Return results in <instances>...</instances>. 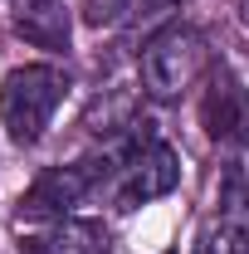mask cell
Returning <instances> with one entry per match:
<instances>
[{
  "mask_svg": "<svg viewBox=\"0 0 249 254\" xmlns=\"http://www.w3.org/2000/svg\"><path fill=\"white\" fill-rule=\"evenodd\" d=\"M181 186V157L166 147V142H132L123 157H118V171H113V210H142L161 195Z\"/></svg>",
  "mask_w": 249,
  "mask_h": 254,
  "instance_id": "3",
  "label": "cell"
},
{
  "mask_svg": "<svg viewBox=\"0 0 249 254\" xmlns=\"http://www.w3.org/2000/svg\"><path fill=\"white\" fill-rule=\"evenodd\" d=\"M195 254H249V176L230 171L220 186L215 215L205 220Z\"/></svg>",
  "mask_w": 249,
  "mask_h": 254,
  "instance_id": "5",
  "label": "cell"
},
{
  "mask_svg": "<svg viewBox=\"0 0 249 254\" xmlns=\"http://www.w3.org/2000/svg\"><path fill=\"white\" fill-rule=\"evenodd\" d=\"M68 73L54 64H20L0 83V127L15 147H34L44 127L54 123L59 103L68 98Z\"/></svg>",
  "mask_w": 249,
  "mask_h": 254,
  "instance_id": "1",
  "label": "cell"
},
{
  "mask_svg": "<svg viewBox=\"0 0 249 254\" xmlns=\"http://www.w3.org/2000/svg\"><path fill=\"white\" fill-rule=\"evenodd\" d=\"M118 161H68V166H49L25 195H20V210L25 220H63L73 205H83L103 181H113Z\"/></svg>",
  "mask_w": 249,
  "mask_h": 254,
  "instance_id": "4",
  "label": "cell"
},
{
  "mask_svg": "<svg viewBox=\"0 0 249 254\" xmlns=\"http://www.w3.org/2000/svg\"><path fill=\"white\" fill-rule=\"evenodd\" d=\"M181 0H93V25H118V20H147Z\"/></svg>",
  "mask_w": 249,
  "mask_h": 254,
  "instance_id": "9",
  "label": "cell"
},
{
  "mask_svg": "<svg viewBox=\"0 0 249 254\" xmlns=\"http://www.w3.org/2000/svg\"><path fill=\"white\" fill-rule=\"evenodd\" d=\"M200 123L215 142H245L249 147V88L230 68L210 73V83L200 93Z\"/></svg>",
  "mask_w": 249,
  "mask_h": 254,
  "instance_id": "6",
  "label": "cell"
},
{
  "mask_svg": "<svg viewBox=\"0 0 249 254\" xmlns=\"http://www.w3.org/2000/svg\"><path fill=\"white\" fill-rule=\"evenodd\" d=\"M10 25L34 49H54V54L68 49V39H73L68 0H10Z\"/></svg>",
  "mask_w": 249,
  "mask_h": 254,
  "instance_id": "7",
  "label": "cell"
},
{
  "mask_svg": "<svg viewBox=\"0 0 249 254\" xmlns=\"http://www.w3.org/2000/svg\"><path fill=\"white\" fill-rule=\"evenodd\" d=\"M20 254H108V230L98 220H44L20 240Z\"/></svg>",
  "mask_w": 249,
  "mask_h": 254,
  "instance_id": "8",
  "label": "cell"
},
{
  "mask_svg": "<svg viewBox=\"0 0 249 254\" xmlns=\"http://www.w3.org/2000/svg\"><path fill=\"white\" fill-rule=\"evenodd\" d=\"M137 73H142V93L156 98V103H171L181 98L205 73V34L190 30V25H166L156 30L147 44H142V59H137Z\"/></svg>",
  "mask_w": 249,
  "mask_h": 254,
  "instance_id": "2",
  "label": "cell"
},
{
  "mask_svg": "<svg viewBox=\"0 0 249 254\" xmlns=\"http://www.w3.org/2000/svg\"><path fill=\"white\" fill-rule=\"evenodd\" d=\"M235 10H240V20L249 25V0H235Z\"/></svg>",
  "mask_w": 249,
  "mask_h": 254,
  "instance_id": "10",
  "label": "cell"
}]
</instances>
